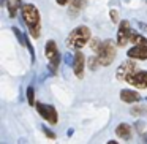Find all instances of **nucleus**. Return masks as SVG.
Listing matches in <instances>:
<instances>
[{
	"instance_id": "obj_5",
	"label": "nucleus",
	"mask_w": 147,
	"mask_h": 144,
	"mask_svg": "<svg viewBox=\"0 0 147 144\" xmlns=\"http://www.w3.org/2000/svg\"><path fill=\"white\" fill-rule=\"evenodd\" d=\"M35 106H36V111H38V114L41 116V117L45 119L46 122H49L51 125H55V124L59 122L57 109H55L52 105H46V103L38 101Z\"/></svg>"
},
{
	"instance_id": "obj_4",
	"label": "nucleus",
	"mask_w": 147,
	"mask_h": 144,
	"mask_svg": "<svg viewBox=\"0 0 147 144\" xmlns=\"http://www.w3.org/2000/svg\"><path fill=\"white\" fill-rule=\"evenodd\" d=\"M131 26H130V21L123 19L119 22V29H117V37H115V43H117L119 48H123L127 46V43H130L131 40Z\"/></svg>"
},
{
	"instance_id": "obj_2",
	"label": "nucleus",
	"mask_w": 147,
	"mask_h": 144,
	"mask_svg": "<svg viewBox=\"0 0 147 144\" xmlns=\"http://www.w3.org/2000/svg\"><path fill=\"white\" fill-rule=\"evenodd\" d=\"M90 38H92V33H90V29L87 26H78L76 29L71 30V33L67 38V46L74 51H81L82 48H86L90 43Z\"/></svg>"
},
{
	"instance_id": "obj_6",
	"label": "nucleus",
	"mask_w": 147,
	"mask_h": 144,
	"mask_svg": "<svg viewBox=\"0 0 147 144\" xmlns=\"http://www.w3.org/2000/svg\"><path fill=\"white\" fill-rule=\"evenodd\" d=\"M134 71H138V67H136L134 59H131V60H125V62H122L120 67L117 68V71H115V78H117L119 81H128Z\"/></svg>"
},
{
	"instance_id": "obj_23",
	"label": "nucleus",
	"mask_w": 147,
	"mask_h": 144,
	"mask_svg": "<svg viewBox=\"0 0 147 144\" xmlns=\"http://www.w3.org/2000/svg\"><path fill=\"white\" fill-rule=\"evenodd\" d=\"M106 144H119V143H117V141H114V139H111V141H108Z\"/></svg>"
},
{
	"instance_id": "obj_18",
	"label": "nucleus",
	"mask_w": 147,
	"mask_h": 144,
	"mask_svg": "<svg viewBox=\"0 0 147 144\" xmlns=\"http://www.w3.org/2000/svg\"><path fill=\"white\" fill-rule=\"evenodd\" d=\"M146 112H147V108H144V106H136V108L131 109V114L138 116V117H141V116L146 114Z\"/></svg>"
},
{
	"instance_id": "obj_15",
	"label": "nucleus",
	"mask_w": 147,
	"mask_h": 144,
	"mask_svg": "<svg viewBox=\"0 0 147 144\" xmlns=\"http://www.w3.org/2000/svg\"><path fill=\"white\" fill-rule=\"evenodd\" d=\"M130 43H133V45H147V38L144 35H141V33L133 32V33H131Z\"/></svg>"
},
{
	"instance_id": "obj_22",
	"label": "nucleus",
	"mask_w": 147,
	"mask_h": 144,
	"mask_svg": "<svg viewBox=\"0 0 147 144\" xmlns=\"http://www.w3.org/2000/svg\"><path fill=\"white\" fill-rule=\"evenodd\" d=\"M141 144H147V133H141Z\"/></svg>"
},
{
	"instance_id": "obj_1",
	"label": "nucleus",
	"mask_w": 147,
	"mask_h": 144,
	"mask_svg": "<svg viewBox=\"0 0 147 144\" xmlns=\"http://www.w3.org/2000/svg\"><path fill=\"white\" fill-rule=\"evenodd\" d=\"M22 22L29 27V32L33 40H38L41 35V14L33 3H22L21 7Z\"/></svg>"
},
{
	"instance_id": "obj_24",
	"label": "nucleus",
	"mask_w": 147,
	"mask_h": 144,
	"mask_svg": "<svg viewBox=\"0 0 147 144\" xmlns=\"http://www.w3.org/2000/svg\"><path fill=\"white\" fill-rule=\"evenodd\" d=\"M2 2H5V0H2Z\"/></svg>"
},
{
	"instance_id": "obj_12",
	"label": "nucleus",
	"mask_w": 147,
	"mask_h": 144,
	"mask_svg": "<svg viewBox=\"0 0 147 144\" xmlns=\"http://www.w3.org/2000/svg\"><path fill=\"white\" fill-rule=\"evenodd\" d=\"M86 7H87L86 0H71V3L68 5V14L71 18H78Z\"/></svg>"
},
{
	"instance_id": "obj_19",
	"label": "nucleus",
	"mask_w": 147,
	"mask_h": 144,
	"mask_svg": "<svg viewBox=\"0 0 147 144\" xmlns=\"http://www.w3.org/2000/svg\"><path fill=\"white\" fill-rule=\"evenodd\" d=\"M109 16H111V21L114 24L119 22V11L117 10H111V11H109Z\"/></svg>"
},
{
	"instance_id": "obj_8",
	"label": "nucleus",
	"mask_w": 147,
	"mask_h": 144,
	"mask_svg": "<svg viewBox=\"0 0 147 144\" xmlns=\"http://www.w3.org/2000/svg\"><path fill=\"white\" fill-rule=\"evenodd\" d=\"M136 89H147V71L146 70H138L131 74V78L127 81Z\"/></svg>"
},
{
	"instance_id": "obj_21",
	"label": "nucleus",
	"mask_w": 147,
	"mask_h": 144,
	"mask_svg": "<svg viewBox=\"0 0 147 144\" xmlns=\"http://www.w3.org/2000/svg\"><path fill=\"white\" fill-rule=\"evenodd\" d=\"M55 3H57L59 7H67V5L71 3V0H55Z\"/></svg>"
},
{
	"instance_id": "obj_11",
	"label": "nucleus",
	"mask_w": 147,
	"mask_h": 144,
	"mask_svg": "<svg viewBox=\"0 0 147 144\" xmlns=\"http://www.w3.org/2000/svg\"><path fill=\"white\" fill-rule=\"evenodd\" d=\"M120 100L123 103H127V105H131V103H136L141 100V95L139 92H136V90H131V89H123L120 90Z\"/></svg>"
},
{
	"instance_id": "obj_3",
	"label": "nucleus",
	"mask_w": 147,
	"mask_h": 144,
	"mask_svg": "<svg viewBox=\"0 0 147 144\" xmlns=\"http://www.w3.org/2000/svg\"><path fill=\"white\" fill-rule=\"evenodd\" d=\"M95 55L98 59L100 67H109L114 62L115 55H117V48H115L112 40H105L100 41L98 48L95 49Z\"/></svg>"
},
{
	"instance_id": "obj_14",
	"label": "nucleus",
	"mask_w": 147,
	"mask_h": 144,
	"mask_svg": "<svg viewBox=\"0 0 147 144\" xmlns=\"http://www.w3.org/2000/svg\"><path fill=\"white\" fill-rule=\"evenodd\" d=\"M3 5H5V8L8 10L10 18H16L18 11H19L21 7H22V2H21V0H5Z\"/></svg>"
},
{
	"instance_id": "obj_17",
	"label": "nucleus",
	"mask_w": 147,
	"mask_h": 144,
	"mask_svg": "<svg viewBox=\"0 0 147 144\" xmlns=\"http://www.w3.org/2000/svg\"><path fill=\"white\" fill-rule=\"evenodd\" d=\"M13 33L16 35V38H18V41L21 43V46H26V45H27V37L24 35V33L21 32L18 27H13Z\"/></svg>"
},
{
	"instance_id": "obj_16",
	"label": "nucleus",
	"mask_w": 147,
	"mask_h": 144,
	"mask_svg": "<svg viewBox=\"0 0 147 144\" xmlns=\"http://www.w3.org/2000/svg\"><path fill=\"white\" fill-rule=\"evenodd\" d=\"M26 95H27V103H29L30 106H35L36 103H35V89H33V86H29V87H27Z\"/></svg>"
},
{
	"instance_id": "obj_10",
	"label": "nucleus",
	"mask_w": 147,
	"mask_h": 144,
	"mask_svg": "<svg viewBox=\"0 0 147 144\" xmlns=\"http://www.w3.org/2000/svg\"><path fill=\"white\" fill-rule=\"evenodd\" d=\"M115 135L123 141H130L131 136H133V128H131L130 124L122 122V124H119L117 128H115Z\"/></svg>"
},
{
	"instance_id": "obj_7",
	"label": "nucleus",
	"mask_w": 147,
	"mask_h": 144,
	"mask_svg": "<svg viewBox=\"0 0 147 144\" xmlns=\"http://www.w3.org/2000/svg\"><path fill=\"white\" fill-rule=\"evenodd\" d=\"M73 73L76 74V78L82 79L84 71H86V55L81 51H76V54H73Z\"/></svg>"
},
{
	"instance_id": "obj_20",
	"label": "nucleus",
	"mask_w": 147,
	"mask_h": 144,
	"mask_svg": "<svg viewBox=\"0 0 147 144\" xmlns=\"http://www.w3.org/2000/svg\"><path fill=\"white\" fill-rule=\"evenodd\" d=\"M41 130H43V131H45V135H46V136H48V138H51V139H54V138H55V135H54V133H52V131H51V130H49V128H46V127H43V128H41Z\"/></svg>"
},
{
	"instance_id": "obj_9",
	"label": "nucleus",
	"mask_w": 147,
	"mask_h": 144,
	"mask_svg": "<svg viewBox=\"0 0 147 144\" xmlns=\"http://www.w3.org/2000/svg\"><path fill=\"white\" fill-rule=\"evenodd\" d=\"M127 55L134 60H147V45H134L128 49Z\"/></svg>"
},
{
	"instance_id": "obj_13",
	"label": "nucleus",
	"mask_w": 147,
	"mask_h": 144,
	"mask_svg": "<svg viewBox=\"0 0 147 144\" xmlns=\"http://www.w3.org/2000/svg\"><path fill=\"white\" fill-rule=\"evenodd\" d=\"M45 55H46V59H48L49 62H51L52 59H55V57L60 55L59 48H57V43H55L54 40H49V41L45 45Z\"/></svg>"
}]
</instances>
